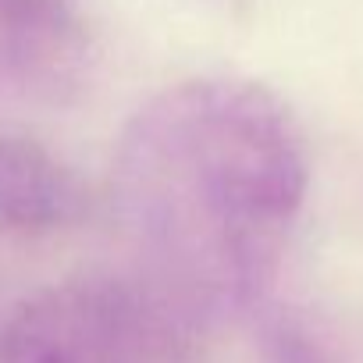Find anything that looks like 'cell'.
Listing matches in <instances>:
<instances>
[{"label":"cell","mask_w":363,"mask_h":363,"mask_svg":"<svg viewBox=\"0 0 363 363\" xmlns=\"http://www.w3.org/2000/svg\"><path fill=\"white\" fill-rule=\"evenodd\" d=\"M306 182L303 132L264 86L189 79L157 93L114 157L135 278L193 324L260 310Z\"/></svg>","instance_id":"1"},{"label":"cell","mask_w":363,"mask_h":363,"mask_svg":"<svg viewBox=\"0 0 363 363\" xmlns=\"http://www.w3.org/2000/svg\"><path fill=\"white\" fill-rule=\"evenodd\" d=\"M193 328L143 278H79L11 313L0 363H200Z\"/></svg>","instance_id":"2"},{"label":"cell","mask_w":363,"mask_h":363,"mask_svg":"<svg viewBox=\"0 0 363 363\" xmlns=\"http://www.w3.org/2000/svg\"><path fill=\"white\" fill-rule=\"evenodd\" d=\"M86 68L79 0H0V104L57 107L79 93Z\"/></svg>","instance_id":"3"},{"label":"cell","mask_w":363,"mask_h":363,"mask_svg":"<svg viewBox=\"0 0 363 363\" xmlns=\"http://www.w3.org/2000/svg\"><path fill=\"white\" fill-rule=\"evenodd\" d=\"M75 174L40 143L0 135V221L18 232H54L79 218Z\"/></svg>","instance_id":"4"},{"label":"cell","mask_w":363,"mask_h":363,"mask_svg":"<svg viewBox=\"0 0 363 363\" xmlns=\"http://www.w3.org/2000/svg\"><path fill=\"white\" fill-rule=\"evenodd\" d=\"M260 352L264 363H338L328 342L289 310L260 313Z\"/></svg>","instance_id":"5"}]
</instances>
